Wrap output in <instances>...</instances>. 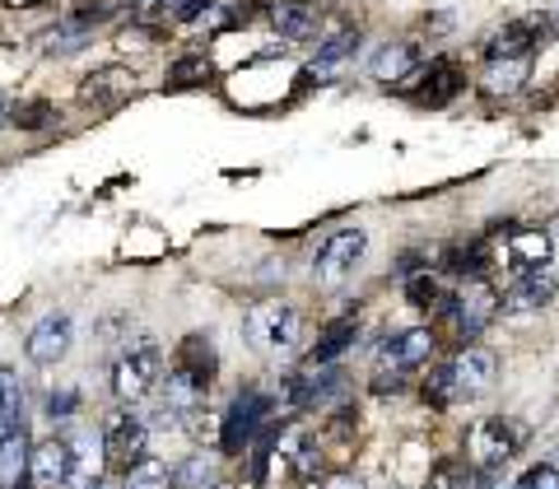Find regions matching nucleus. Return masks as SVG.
Here are the masks:
<instances>
[{"mask_svg": "<svg viewBox=\"0 0 559 489\" xmlns=\"http://www.w3.org/2000/svg\"><path fill=\"white\" fill-rule=\"evenodd\" d=\"M406 299H411L419 312L439 308V303H443V279L433 275V271H415V275H406Z\"/></svg>", "mask_w": 559, "mask_h": 489, "instance_id": "obj_25", "label": "nucleus"}, {"mask_svg": "<svg viewBox=\"0 0 559 489\" xmlns=\"http://www.w3.org/2000/svg\"><path fill=\"white\" fill-rule=\"evenodd\" d=\"M28 480V439L24 429H14L10 439H0V489H14Z\"/></svg>", "mask_w": 559, "mask_h": 489, "instance_id": "obj_23", "label": "nucleus"}, {"mask_svg": "<svg viewBox=\"0 0 559 489\" xmlns=\"http://www.w3.org/2000/svg\"><path fill=\"white\" fill-rule=\"evenodd\" d=\"M173 476H168V466L164 462H154V457H140L127 466V489H168Z\"/></svg>", "mask_w": 559, "mask_h": 489, "instance_id": "obj_27", "label": "nucleus"}, {"mask_svg": "<svg viewBox=\"0 0 559 489\" xmlns=\"http://www.w3.org/2000/svg\"><path fill=\"white\" fill-rule=\"evenodd\" d=\"M242 336H248V345L257 349V355L280 359L299 345L304 318H299V308L285 303V299H261V303H252L248 312H242Z\"/></svg>", "mask_w": 559, "mask_h": 489, "instance_id": "obj_2", "label": "nucleus"}, {"mask_svg": "<svg viewBox=\"0 0 559 489\" xmlns=\"http://www.w3.org/2000/svg\"><path fill=\"white\" fill-rule=\"evenodd\" d=\"M205 382H197L191 373H182V369H168V378H164V410L178 419V415H191V410H201L205 406Z\"/></svg>", "mask_w": 559, "mask_h": 489, "instance_id": "obj_21", "label": "nucleus"}, {"mask_svg": "<svg viewBox=\"0 0 559 489\" xmlns=\"http://www.w3.org/2000/svg\"><path fill=\"white\" fill-rule=\"evenodd\" d=\"M513 489H559V466H532V470H522Z\"/></svg>", "mask_w": 559, "mask_h": 489, "instance_id": "obj_32", "label": "nucleus"}, {"mask_svg": "<svg viewBox=\"0 0 559 489\" xmlns=\"http://www.w3.org/2000/svg\"><path fill=\"white\" fill-rule=\"evenodd\" d=\"M10 121L20 131H43V127H51V121H57V108H51L47 98H33V103H20V108L10 112Z\"/></svg>", "mask_w": 559, "mask_h": 489, "instance_id": "obj_29", "label": "nucleus"}, {"mask_svg": "<svg viewBox=\"0 0 559 489\" xmlns=\"http://www.w3.org/2000/svg\"><path fill=\"white\" fill-rule=\"evenodd\" d=\"M462 84H466L462 65L452 61V57H439V61H429V75L415 84L411 98L425 103V108H443V103H452V98L462 94Z\"/></svg>", "mask_w": 559, "mask_h": 489, "instance_id": "obj_13", "label": "nucleus"}, {"mask_svg": "<svg viewBox=\"0 0 559 489\" xmlns=\"http://www.w3.org/2000/svg\"><path fill=\"white\" fill-rule=\"evenodd\" d=\"M70 470V452L66 439H43L38 448L28 452V485L33 489H61Z\"/></svg>", "mask_w": 559, "mask_h": 489, "instance_id": "obj_16", "label": "nucleus"}, {"mask_svg": "<svg viewBox=\"0 0 559 489\" xmlns=\"http://www.w3.org/2000/svg\"><path fill=\"white\" fill-rule=\"evenodd\" d=\"M164 378V349L154 341H135L127 345L121 355L112 359L108 369V382H112V396L121 401V406H135V401H145L150 387Z\"/></svg>", "mask_w": 559, "mask_h": 489, "instance_id": "obj_4", "label": "nucleus"}, {"mask_svg": "<svg viewBox=\"0 0 559 489\" xmlns=\"http://www.w3.org/2000/svg\"><path fill=\"white\" fill-rule=\"evenodd\" d=\"M429 355H433V331L429 326L392 331V336L378 345V355H373V392L378 396L396 392L401 382H406V373H415L419 363H429Z\"/></svg>", "mask_w": 559, "mask_h": 489, "instance_id": "obj_3", "label": "nucleus"}, {"mask_svg": "<svg viewBox=\"0 0 559 489\" xmlns=\"http://www.w3.org/2000/svg\"><path fill=\"white\" fill-rule=\"evenodd\" d=\"M355 341H359V318H336L318 341H312V349H308V369H331V363H341L349 349H355Z\"/></svg>", "mask_w": 559, "mask_h": 489, "instance_id": "obj_14", "label": "nucleus"}, {"mask_svg": "<svg viewBox=\"0 0 559 489\" xmlns=\"http://www.w3.org/2000/svg\"><path fill=\"white\" fill-rule=\"evenodd\" d=\"M210 5H215V0H182L173 20H178V24H197V20H201V14H205Z\"/></svg>", "mask_w": 559, "mask_h": 489, "instance_id": "obj_34", "label": "nucleus"}, {"mask_svg": "<svg viewBox=\"0 0 559 489\" xmlns=\"http://www.w3.org/2000/svg\"><path fill=\"white\" fill-rule=\"evenodd\" d=\"M555 257V238L550 229H522L509 238V248H503V261H509V271H546Z\"/></svg>", "mask_w": 559, "mask_h": 489, "instance_id": "obj_15", "label": "nucleus"}, {"mask_svg": "<svg viewBox=\"0 0 559 489\" xmlns=\"http://www.w3.org/2000/svg\"><path fill=\"white\" fill-rule=\"evenodd\" d=\"M369 261V234L364 229H336L331 238H322V248L312 252V275H318L322 289H341L345 279H355Z\"/></svg>", "mask_w": 559, "mask_h": 489, "instance_id": "obj_5", "label": "nucleus"}, {"mask_svg": "<svg viewBox=\"0 0 559 489\" xmlns=\"http://www.w3.org/2000/svg\"><path fill=\"white\" fill-rule=\"evenodd\" d=\"M559 294V275L546 266V271H518L509 285L499 294V308L509 312V318H532V312L550 308Z\"/></svg>", "mask_w": 559, "mask_h": 489, "instance_id": "obj_9", "label": "nucleus"}, {"mask_svg": "<svg viewBox=\"0 0 559 489\" xmlns=\"http://www.w3.org/2000/svg\"><path fill=\"white\" fill-rule=\"evenodd\" d=\"M536 20H540V47H546V43H559V0H555L546 14H536Z\"/></svg>", "mask_w": 559, "mask_h": 489, "instance_id": "obj_33", "label": "nucleus"}, {"mask_svg": "<svg viewBox=\"0 0 559 489\" xmlns=\"http://www.w3.org/2000/svg\"><path fill=\"white\" fill-rule=\"evenodd\" d=\"M84 406V396H80V387H61V392H51V401H47V415L51 419H70Z\"/></svg>", "mask_w": 559, "mask_h": 489, "instance_id": "obj_31", "label": "nucleus"}, {"mask_svg": "<svg viewBox=\"0 0 559 489\" xmlns=\"http://www.w3.org/2000/svg\"><path fill=\"white\" fill-rule=\"evenodd\" d=\"M527 80H532V57H499V61H485L480 90L489 98H513Z\"/></svg>", "mask_w": 559, "mask_h": 489, "instance_id": "obj_17", "label": "nucleus"}, {"mask_svg": "<svg viewBox=\"0 0 559 489\" xmlns=\"http://www.w3.org/2000/svg\"><path fill=\"white\" fill-rule=\"evenodd\" d=\"M527 448V429L518 425V419H503V415H489L480 425H471L466 433V457L471 466H509L518 452Z\"/></svg>", "mask_w": 559, "mask_h": 489, "instance_id": "obj_7", "label": "nucleus"}, {"mask_svg": "<svg viewBox=\"0 0 559 489\" xmlns=\"http://www.w3.org/2000/svg\"><path fill=\"white\" fill-rule=\"evenodd\" d=\"M359 51V24H331L322 33L318 51H312V70H336L345 61H355Z\"/></svg>", "mask_w": 559, "mask_h": 489, "instance_id": "obj_18", "label": "nucleus"}, {"mask_svg": "<svg viewBox=\"0 0 559 489\" xmlns=\"http://www.w3.org/2000/svg\"><path fill=\"white\" fill-rule=\"evenodd\" d=\"M173 485L178 489H219V470L210 457H187L178 466V476H173Z\"/></svg>", "mask_w": 559, "mask_h": 489, "instance_id": "obj_26", "label": "nucleus"}, {"mask_svg": "<svg viewBox=\"0 0 559 489\" xmlns=\"http://www.w3.org/2000/svg\"><path fill=\"white\" fill-rule=\"evenodd\" d=\"M439 312L452 322V331H457L462 341H476L480 331L495 322V312H499V294H495V285L480 275V279H462L452 294H443V303H439Z\"/></svg>", "mask_w": 559, "mask_h": 489, "instance_id": "obj_6", "label": "nucleus"}, {"mask_svg": "<svg viewBox=\"0 0 559 489\" xmlns=\"http://www.w3.org/2000/svg\"><path fill=\"white\" fill-rule=\"evenodd\" d=\"M70 345H75V322H70L66 312H47V318H38L28 331V341H24L28 359L43 363V369L47 363H61L70 355Z\"/></svg>", "mask_w": 559, "mask_h": 489, "instance_id": "obj_12", "label": "nucleus"}, {"mask_svg": "<svg viewBox=\"0 0 559 489\" xmlns=\"http://www.w3.org/2000/svg\"><path fill=\"white\" fill-rule=\"evenodd\" d=\"M499 378V355L485 345H466L452 359H443L439 369H429L425 378V401L429 406H452V401H480Z\"/></svg>", "mask_w": 559, "mask_h": 489, "instance_id": "obj_1", "label": "nucleus"}, {"mask_svg": "<svg viewBox=\"0 0 559 489\" xmlns=\"http://www.w3.org/2000/svg\"><path fill=\"white\" fill-rule=\"evenodd\" d=\"M103 448H108V462L117 466H131L145 457V448H150V425L140 419L131 406H121L112 419H108V429H103Z\"/></svg>", "mask_w": 559, "mask_h": 489, "instance_id": "obj_11", "label": "nucleus"}, {"mask_svg": "<svg viewBox=\"0 0 559 489\" xmlns=\"http://www.w3.org/2000/svg\"><path fill=\"white\" fill-rule=\"evenodd\" d=\"M20 419H24V382L10 363H0V439H10L14 429H24Z\"/></svg>", "mask_w": 559, "mask_h": 489, "instance_id": "obj_22", "label": "nucleus"}, {"mask_svg": "<svg viewBox=\"0 0 559 489\" xmlns=\"http://www.w3.org/2000/svg\"><path fill=\"white\" fill-rule=\"evenodd\" d=\"M550 238H555V242H559V215H555V224H550Z\"/></svg>", "mask_w": 559, "mask_h": 489, "instance_id": "obj_38", "label": "nucleus"}, {"mask_svg": "<svg viewBox=\"0 0 559 489\" xmlns=\"http://www.w3.org/2000/svg\"><path fill=\"white\" fill-rule=\"evenodd\" d=\"M14 489H33V485H28V480H24V485H14Z\"/></svg>", "mask_w": 559, "mask_h": 489, "instance_id": "obj_39", "label": "nucleus"}, {"mask_svg": "<svg viewBox=\"0 0 559 489\" xmlns=\"http://www.w3.org/2000/svg\"><path fill=\"white\" fill-rule=\"evenodd\" d=\"M466 476H471L466 466L439 462V466H433V476H429V489H466Z\"/></svg>", "mask_w": 559, "mask_h": 489, "instance_id": "obj_30", "label": "nucleus"}, {"mask_svg": "<svg viewBox=\"0 0 559 489\" xmlns=\"http://www.w3.org/2000/svg\"><path fill=\"white\" fill-rule=\"evenodd\" d=\"M5 112H10V98H5V94H0V121H5Z\"/></svg>", "mask_w": 559, "mask_h": 489, "instance_id": "obj_37", "label": "nucleus"}, {"mask_svg": "<svg viewBox=\"0 0 559 489\" xmlns=\"http://www.w3.org/2000/svg\"><path fill=\"white\" fill-rule=\"evenodd\" d=\"M70 452V470L61 489H98L103 485V466H108V448H103V433L94 429H75L66 439Z\"/></svg>", "mask_w": 559, "mask_h": 489, "instance_id": "obj_10", "label": "nucleus"}, {"mask_svg": "<svg viewBox=\"0 0 559 489\" xmlns=\"http://www.w3.org/2000/svg\"><path fill=\"white\" fill-rule=\"evenodd\" d=\"M210 80V61L205 57H182V61H173V70H168V90H191V84H205Z\"/></svg>", "mask_w": 559, "mask_h": 489, "instance_id": "obj_28", "label": "nucleus"}, {"mask_svg": "<svg viewBox=\"0 0 559 489\" xmlns=\"http://www.w3.org/2000/svg\"><path fill=\"white\" fill-rule=\"evenodd\" d=\"M326 489H364V485H359V480H355V476H336V480H331V485H326Z\"/></svg>", "mask_w": 559, "mask_h": 489, "instance_id": "obj_36", "label": "nucleus"}, {"mask_svg": "<svg viewBox=\"0 0 559 489\" xmlns=\"http://www.w3.org/2000/svg\"><path fill=\"white\" fill-rule=\"evenodd\" d=\"M271 28H275L285 43L312 38V33H318V10H312V5H280V10L271 14Z\"/></svg>", "mask_w": 559, "mask_h": 489, "instance_id": "obj_24", "label": "nucleus"}, {"mask_svg": "<svg viewBox=\"0 0 559 489\" xmlns=\"http://www.w3.org/2000/svg\"><path fill=\"white\" fill-rule=\"evenodd\" d=\"M173 369H182V373H191L197 382H215V373H219V355H215V345H210L201 331L197 336H187L182 345H178V355H173Z\"/></svg>", "mask_w": 559, "mask_h": 489, "instance_id": "obj_20", "label": "nucleus"}, {"mask_svg": "<svg viewBox=\"0 0 559 489\" xmlns=\"http://www.w3.org/2000/svg\"><path fill=\"white\" fill-rule=\"evenodd\" d=\"M266 415H271L266 396H261V392H238L234 406L224 410V419H219V452H224V457H242V452L261 439Z\"/></svg>", "mask_w": 559, "mask_h": 489, "instance_id": "obj_8", "label": "nucleus"}, {"mask_svg": "<svg viewBox=\"0 0 559 489\" xmlns=\"http://www.w3.org/2000/svg\"><path fill=\"white\" fill-rule=\"evenodd\" d=\"M415 65H419V47H415V43H388V47L373 51L369 75H373L378 84H401Z\"/></svg>", "mask_w": 559, "mask_h": 489, "instance_id": "obj_19", "label": "nucleus"}, {"mask_svg": "<svg viewBox=\"0 0 559 489\" xmlns=\"http://www.w3.org/2000/svg\"><path fill=\"white\" fill-rule=\"evenodd\" d=\"M429 33H439V38H443V33H452V14H433V20H429Z\"/></svg>", "mask_w": 559, "mask_h": 489, "instance_id": "obj_35", "label": "nucleus"}]
</instances>
